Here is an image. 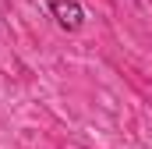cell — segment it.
<instances>
[{"label":"cell","instance_id":"1","mask_svg":"<svg viewBox=\"0 0 152 149\" xmlns=\"http://www.w3.org/2000/svg\"><path fill=\"white\" fill-rule=\"evenodd\" d=\"M53 7V18H57V25L60 29H67V32H75L78 25H81V7H78V0H53L50 4Z\"/></svg>","mask_w":152,"mask_h":149}]
</instances>
